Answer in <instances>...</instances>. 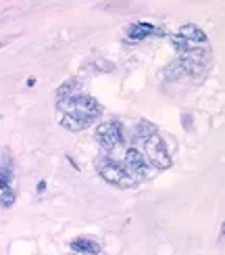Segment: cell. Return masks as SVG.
Wrapping results in <instances>:
<instances>
[{"instance_id":"6da1fadb","label":"cell","mask_w":225,"mask_h":255,"mask_svg":"<svg viewBox=\"0 0 225 255\" xmlns=\"http://www.w3.org/2000/svg\"><path fill=\"white\" fill-rule=\"evenodd\" d=\"M59 109L63 113L61 124L71 132H81L88 126H92L98 115L102 113V107L98 105V101L88 97V94H73V97L61 99L59 101Z\"/></svg>"},{"instance_id":"7a4b0ae2","label":"cell","mask_w":225,"mask_h":255,"mask_svg":"<svg viewBox=\"0 0 225 255\" xmlns=\"http://www.w3.org/2000/svg\"><path fill=\"white\" fill-rule=\"evenodd\" d=\"M136 138L142 142L144 148V157L146 161L152 165V169H167L171 167V155L167 151V146L163 142V138L158 136V132L154 130L152 124H140L136 128Z\"/></svg>"},{"instance_id":"3957f363","label":"cell","mask_w":225,"mask_h":255,"mask_svg":"<svg viewBox=\"0 0 225 255\" xmlns=\"http://www.w3.org/2000/svg\"><path fill=\"white\" fill-rule=\"evenodd\" d=\"M96 169H98V174L106 180V182L117 186V188H134L138 184V180L123 167V163H117L106 155L96 159Z\"/></svg>"},{"instance_id":"277c9868","label":"cell","mask_w":225,"mask_h":255,"mask_svg":"<svg viewBox=\"0 0 225 255\" xmlns=\"http://www.w3.org/2000/svg\"><path fill=\"white\" fill-rule=\"evenodd\" d=\"M96 140L104 153L117 151L123 144V128L119 122H104L96 130Z\"/></svg>"},{"instance_id":"5b68a950","label":"cell","mask_w":225,"mask_h":255,"mask_svg":"<svg viewBox=\"0 0 225 255\" xmlns=\"http://www.w3.org/2000/svg\"><path fill=\"white\" fill-rule=\"evenodd\" d=\"M123 167H125L136 180L152 176V165L146 161V157L142 155V151H138V148H127V151H125Z\"/></svg>"},{"instance_id":"8992f818","label":"cell","mask_w":225,"mask_h":255,"mask_svg":"<svg viewBox=\"0 0 225 255\" xmlns=\"http://www.w3.org/2000/svg\"><path fill=\"white\" fill-rule=\"evenodd\" d=\"M177 36L181 40H186L190 46H207V34L202 31L198 25L194 23H186V25H181V29L177 31Z\"/></svg>"},{"instance_id":"52a82bcc","label":"cell","mask_w":225,"mask_h":255,"mask_svg":"<svg viewBox=\"0 0 225 255\" xmlns=\"http://www.w3.org/2000/svg\"><path fill=\"white\" fill-rule=\"evenodd\" d=\"M71 249L73 251H77V253H90V255H96V253H100L102 245L96 239L92 237H75L71 241Z\"/></svg>"},{"instance_id":"ba28073f","label":"cell","mask_w":225,"mask_h":255,"mask_svg":"<svg viewBox=\"0 0 225 255\" xmlns=\"http://www.w3.org/2000/svg\"><path fill=\"white\" fill-rule=\"evenodd\" d=\"M156 27L152 25V23H132L130 27H127V36H130L132 40H144V38H148L150 34H156Z\"/></svg>"},{"instance_id":"9c48e42d","label":"cell","mask_w":225,"mask_h":255,"mask_svg":"<svg viewBox=\"0 0 225 255\" xmlns=\"http://www.w3.org/2000/svg\"><path fill=\"white\" fill-rule=\"evenodd\" d=\"M163 76L167 78V80H177V78H181L184 76V69H181V65H179V61H175V63H171V65L163 71Z\"/></svg>"},{"instance_id":"30bf717a","label":"cell","mask_w":225,"mask_h":255,"mask_svg":"<svg viewBox=\"0 0 225 255\" xmlns=\"http://www.w3.org/2000/svg\"><path fill=\"white\" fill-rule=\"evenodd\" d=\"M10 180H13V172H10V167L0 169V190H10Z\"/></svg>"}]
</instances>
